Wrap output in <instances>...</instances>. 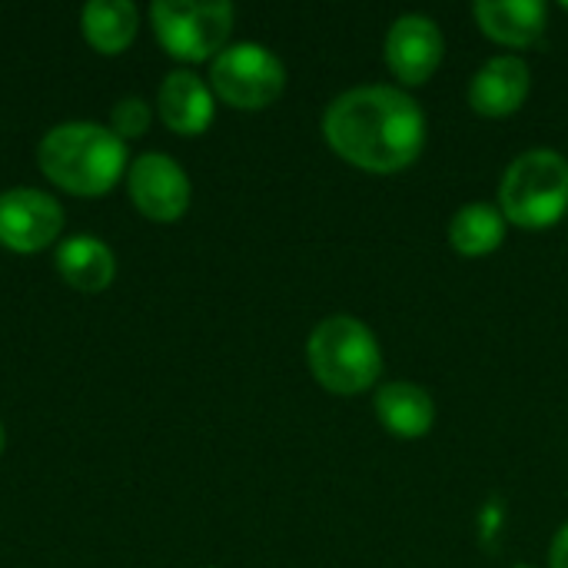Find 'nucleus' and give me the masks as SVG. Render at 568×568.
Instances as JSON below:
<instances>
[{"label": "nucleus", "mask_w": 568, "mask_h": 568, "mask_svg": "<svg viewBox=\"0 0 568 568\" xmlns=\"http://www.w3.org/2000/svg\"><path fill=\"white\" fill-rule=\"evenodd\" d=\"M329 150L366 173H399L426 146V113L399 87H356L323 113Z\"/></svg>", "instance_id": "nucleus-1"}, {"label": "nucleus", "mask_w": 568, "mask_h": 568, "mask_svg": "<svg viewBox=\"0 0 568 568\" xmlns=\"http://www.w3.org/2000/svg\"><path fill=\"white\" fill-rule=\"evenodd\" d=\"M40 173L73 196H103L130 170L126 143L100 123L70 120L43 133L37 146Z\"/></svg>", "instance_id": "nucleus-2"}, {"label": "nucleus", "mask_w": 568, "mask_h": 568, "mask_svg": "<svg viewBox=\"0 0 568 568\" xmlns=\"http://www.w3.org/2000/svg\"><path fill=\"white\" fill-rule=\"evenodd\" d=\"M306 359L316 383L336 396H356L379 383L383 376V349L376 333L356 316H326L310 343Z\"/></svg>", "instance_id": "nucleus-3"}, {"label": "nucleus", "mask_w": 568, "mask_h": 568, "mask_svg": "<svg viewBox=\"0 0 568 568\" xmlns=\"http://www.w3.org/2000/svg\"><path fill=\"white\" fill-rule=\"evenodd\" d=\"M506 223L523 230L556 226L568 210V160L556 150H526L516 156L499 186Z\"/></svg>", "instance_id": "nucleus-4"}, {"label": "nucleus", "mask_w": 568, "mask_h": 568, "mask_svg": "<svg viewBox=\"0 0 568 568\" xmlns=\"http://www.w3.org/2000/svg\"><path fill=\"white\" fill-rule=\"evenodd\" d=\"M236 10L226 0H156L150 27L160 47L180 63L216 60L230 43Z\"/></svg>", "instance_id": "nucleus-5"}, {"label": "nucleus", "mask_w": 568, "mask_h": 568, "mask_svg": "<svg viewBox=\"0 0 568 568\" xmlns=\"http://www.w3.org/2000/svg\"><path fill=\"white\" fill-rule=\"evenodd\" d=\"M210 90L233 110H266L286 90V67L263 43H230L210 63Z\"/></svg>", "instance_id": "nucleus-6"}, {"label": "nucleus", "mask_w": 568, "mask_h": 568, "mask_svg": "<svg viewBox=\"0 0 568 568\" xmlns=\"http://www.w3.org/2000/svg\"><path fill=\"white\" fill-rule=\"evenodd\" d=\"M63 233V206L37 186H10L0 193V246L10 253L50 250Z\"/></svg>", "instance_id": "nucleus-7"}, {"label": "nucleus", "mask_w": 568, "mask_h": 568, "mask_svg": "<svg viewBox=\"0 0 568 568\" xmlns=\"http://www.w3.org/2000/svg\"><path fill=\"white\" fill-rule=\"evenodd\" d=\"M126 193L153 223H176L190 210V176L170 153H140L126 170Z\"/></svg>", "instance_id": "nucleus-8"}, {"label": "nucleus", "mask_w": 568, "mask_h": 568, "mask_svg": "<svg viewBox=\"0 0 568 568\" xmlns=\"http://www.w3.org/2000/svg\"><path fill=\"white\" fill-rule=\"evenodd\" d=\"M443 30L426 13H403L386 33V67L406 87H423L443 63Z\"/></svg>", "instance_id": "nucleus-9"}, {"label": "nucleus", "mask_w": 568, "mask_h": 568, "mask_svg": "<svg viewBox=\"0 0 568 568\" xmlns=\"http://www.w3.org/2000/svg\"><path fill=\"white\" fill-rule=\"evenodd\" d=\"M529 87H532L529 63L516 53H503L476 70L469 83V106L479 116L503 120V116H513L526 103Z\"/></svg>", "instance_id": "nucleus-10"}, {"label": "nucleus", "mask_w": 568, "mask_h": 568, "mask_svg": "<svg viewBox=\"0 0 568 568\" xmlns=\"http://www.w3.org/2000/svg\"><path fill=\"white\" fill-rule=\"evenodd\" d=\"M156 113L166 130L180 136H200L213 123L216 100L203 77H196L193 70H173L156 90Z\"/></svg>", "instance_id": "nucleus-11"}, {"label": "nucleus", "mask_w": 568, "mask_h": 568, "mask_svg": "<svg viewBox=\"0 0 568 568\" xmlns=\"http://www.w3.org/2000/svg\"><path fill=\"white\" fill-rule=\"evenodd\" d=\"M473 13L489 40L516 50L539 43L549 23V10L539 0H479Z\"/></svg>", "instance_id": "nucleus-12"}, {"label": "nucleus", "mask_w": 568, "mask_h": 568, "mask_svg": "<svg viewBox=\"0 0 568 568\" xmlns=\"http://www.w3.org/2000/svg\"><path fill=\"white\" fill-rule=\"evenodd\" d=\"M53 266H57L60 280L67 286H73L77 293H103L116 276L113 250L90 233L60 240L53 250Z\"/></svg>", "instance_id": "nucleus-13"}, {"label": "nucleus", "mask_w": 568, "mask_h": 568, "mask_svg": "<svg viewBox=\"0 0 568 568\" xmlns=\"http://www.w3.org/2000/svg\"><path fill=\"white\" fill-rule=\"evenodd\" d=\"M376 416L379 423L399 436V439H423L433 423H436V403L433 396L416 386V383H406V379H396V383H383L376 399Z\"/></svg>", "instance_id": "nucleus-14"}, {"label": "nucleus", "mask_w": 568, "mask_h": 568, "mask_svg": "<svg viewBox=\"0 0 568 568\" xmlns=\"http://www.w3.org/2000/svg\"><path fill=\"white\" fill-rule=\"evenodd\" d=\"M136 27H140V10L130 0H90L80 10L83 40L103 57L123 53L136 40Z\"/></svg>", "instance_id": "nucleus-15"}, {"label": "nucleus", "mask_w": 568, "mask_h": 568, "mask_svg": "<svg viewBox=\"0 0 568 568\" xmlns=\"http://www.w3.org/2000/svg\"><path fill=\"white\" fill-rule=\"evenodd\" d=\"M506 216L493 203H466L449 223V243L459 256H489L506 240Z\"/></svg>", "instance_id": "nucleus-16"}, {"label": "nucleus", "mask_w": 568, "mask_h": 568, "mask_svg": "<svg viewBox=\"0 0 568 568\" xmlns=\"http://www.w3.org/2000/svg\"><path fill=\"white\" fill-rule=\"evenodd\" d=\"M150 120H153V110L143 97H123L116 100L113 113H110V130L126 143V140H136L150 130Z\"/></svg>", "instance_id": "nucleus-17"}, {"label": "nucleus", "mask_w": 568, "mask_h": 568, "mask_svg": "<svg viewBox=\"0 0 568 568\" xmlns=\"http://www.w3.org/2000/svg\"><path fill=\"white\" fill-rule=\"evenodd\" d=\"M549 566L552 568H568V523L556 532L552 539V549H549Z\"/></svg>", "instance_id": "nucleus-18"}, {"label": "nucleus", "mask_w": 568, "mask_h": 568, "mask_svg": "<svg viewBox=\"0 0 568 568\" xmlns=\"http://www.w3.org/2000/svg\"><path fill=\"white\" fill-rule=\"evenodd\" d=\"M0 453H3V426H0Z\"/></svg>", "instance_id": "nucleus-19"}, {"label": "nucleus", "mask_w": 568, "mask_h": 568, "mask_svg": "<svg viewBox=\"0 0 568 568\" xmlns=\"http://www.w3.org/2000/svg\"><path fill=\"white\" fill-rule=\"evenodd\" d=\"M562 10H568V0H566V3H562Z\"/></svg>", "instance_id": "nucleus-20"}, {"label": "nucleus", "mask_w": 568, "mask_h": 568, "mask_svg": "<svg viewBox=\"0 0 568 568\" xmlns=\"http://www.w3.org/2000/svg\"><path fill=\"white\" fill-rule=\"evenodd\" d=\"M519 568H532V566H519Z\"/></svg>", "instance_id": "nucleus-21"}]
</instances>
